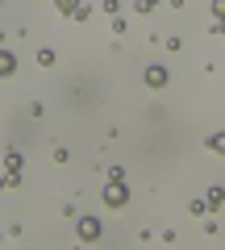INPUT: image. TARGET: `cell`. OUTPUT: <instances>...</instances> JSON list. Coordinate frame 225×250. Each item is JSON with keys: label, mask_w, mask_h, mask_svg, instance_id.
<instances>
[{"label": "cell", "mask_w": 225, "mask_h": 250, "mask_svg": "<svg viewBox=\"0 0 225 250\" xmlns=\"http://www.w3.org/2000/svg\"><path fill=\"white\" fill-rule=\"evenodd\" d=\"M104 205H108V208H125V205H129V184H113V179H108Z\"/></svg>", "instance_id": "6da1fadb"}, {"label": "cell", "mask_w": 225, "mask_h": 250, "mask_svg": "<svg viewBox=\"0 0 225 250\" xmlns=\"http://www.w3.org/2000/svg\"><path fill=\"white\" fill-rule=\"evenodd\" d=\"M75 238L80 242H96L100 238V221L96 217H80V221H75Z\"/></svg>", "instance_id": "7a4b0ae2"}, {"label": "cell", "mask_w": 225, "mask_h": 250, "mask_svg": "<svg viewBox=\"0 0 225 250\" xmlns=\"http://www.w3.org/2000/svg\"><path fill=\"white\" fill-rule=\"evenodd\" d=\"M21 171H25V159H21V150H9V154H4V175H9L13 184H21Z\"/></svg>", "instance_id": "3957f363"}, {"label": "cell", "mask_w": 225, "mask_h": 250, "mask_svg": "<svg viewBox=\"0 0 225 250\" xmlns=\"http://www.w3.org/2000/svg\"><path fill=\"white\" fill-rule=\"evenodd\" d=\"M167 80H171V75H167V67H159V62H154V67H146V83H150L154 92L167 88Z\"/></svg>", "instance_id": "277c9868"}, {"label": "cell", "mask_w": 225, "mask_h": 250, "mask_svg": "<svg viewBox=\"0 0 225 250\" xmlns=\"http://www.w3.org/2000/svg\"><path fill=\"white\" fill-rule=\"evenodd\" d=\"M205 200H208V213L225 208V188H217V184H213V188H208V196H205Z\"/></svg>", "instance_id": "5b68a950"}, {"label": "cell", "mask_w": 225, "mask_h": 250, "mask_svg": "<svg viewBox=\"0 0 225 250\" xmlns=\"http://www.w3.org/2000/svg\"><path fill=\"white\" fill-rule=\"evenodd\" d=\"M13 71H17V59H13L9 50H0V80H9Z\"/></svg>", "instance_id": "8992f818"}, {"label": "cell", "mask_w": 225, "mask_h": 250, "mask_svg": "<svg viewBox=\"0 0 225 250\" xmlns=\"http://www.w3.org/2000/svg\"><path fill=\"white\" fill-rule=\"evenodd\" d=\"M80 4H83V0H54V9L63 13V17H71V13L80 9Z\"/></svg>", "instance_id": "52a82bcc"}, {"label": "cell", "mask_w": 225, "mask_h": 250, "mask_svg": "<svg viewBox=\"0 0 225 250\" xmlns=\"http://www.w3.org/2000/svg\"><path fill=\"white\" fill-rule=\"evenodd\" d=\"M208 150L225 154V129H221V134H208Z\"/></svg>", "instance_id": "ba28073f"}, {"label": "cell", "mask_w": 225, "mask_h": 250, "mask_svg": "<svg viewBox=\"0 0 225 250\" xmlns=\"http://www.w3.org/2000/svg\"><path fill=\"white\" fill-rule=\"evenodd\" d=\"M159 9V0H134V13H154Z\"/></svg>", "instance_id": "9c48e42d"}, {"label": "cell", "mask_w": 225, "mask_h": 250, "mask_svg": "<svg viewBox=\"0 0 225 250\" xmlns=\"http://www.w3.org/2000/svg\"><path fill=\"white\" fill-rule=\"evenodd\" d=\"M88 17H92V4H80V9L71 13V21H88Z\"/></svg>", "instance_id": "30bf717a"}, {"label": "cell", "mask_w": 225, "mask_h": 250, "mask_svg": "<svg viewBox=\"0 0 225 250\" xmlns=\"http://www.w3.org/2000/svg\"><path fill=\"white\" fill-rule=\"evenodd\" d=\"M100 9H104V13H113V17H117V13H121V0H100Z\"/></svg>", "instance_id": "8fae6325"}, {"label": "cell", "mask_w": 225, "mask_h": 250, "mask_svg": "<svg viewBox=\"0 0 225 250\" xmlns=\"http://www.w3.org/2000/svg\"><path fill=\"white\" fill-rule=\"evenodd\" d=\"M108 179L113 184H125V167H108Z\"/></svg>", "instance_id": "7c38bea8"}, {"label": "cell", "mask_w": 225, "mask_h": 250, "mask_svg": "<svg viewBox=\"0 0 225 250\" xmlns=\"http://www.w3.org/2000/svg\"><path fill=\"white\" fill-rule=\"evenodd\" d=\"M113 34H129V25H125V17H121V13L113 17Z\"/></svg>", "instance_id": "4fadbf2b"}, {"label": "cell", "mask_w": 225, "mask_h": 250, "mask_svg": "<svg viewBox=\"0 0 225 250\" xmlns=\"http://www.w3.org/2000/svg\"><path fill=\"white\" fill-rule=\"evenodd\" d=\"M188 208H192V217H200V213H208V200H192Z\"/></svg>", "instance_id": "5bb4252c"}, {"label": "cell", "mask_w": 225, "mask_h": 250, "mask_svg": "<svg viewBox=\"0 0 225 250\" xmlns=\"http://www.w3.org/2000/svg\"><path fill=\"white\" fill-rule=\"evenodd\" d=\"M38 62L42 67H54V50H38Z\"/></svg>", "instance_id": "9a60e30c"}, {"label": "cell", "mask_w": 225, "mask_h": 250, "mask_svg": "<svg viewBox=\"0 0 225 250\" xmlns=\"http://www.w3.org/2000/svg\"><path fill=\"white\" fill-rule=\"evenodd\" d=\"M213 17H217V21H225V0H213Z\"/></svg>", "instance_id": "2e32d148"}, {"label": "cell", "mask_w": 225, "mask_h": 250, "mask_svg": "<svg viewBox=\"0 0 225 250\" xmlns=\"http://www.w3.org/2000/svg\"><path fill=\"white\" fill-rule=\"evenodd\" d=\"M0 188H17V184H13V179H9V175H0Z\"/></svg>", "instance_id": "e0dca14e"}, {"label": "cell", "mask_w": 225, "mask_h": 250, "mask_svg": "<svg viewBox=\"0 0 225 250\" xmlns=\"http://www.w3.org/2000/svg\"><path fill=\"white\" fill-rule=\"evenodd\" d=\"M213 34H221V38H225V21H217V25H213Z\"/></svg>", "instance_id": "ac0fdd59"}]
</instances>
